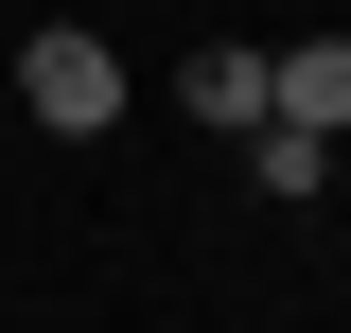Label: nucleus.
Instances as JSON below:
<instances>
[{"label": "nucleus", "instance_id": "nucleus-4", "mask_svg": "<svg viewBox=\"0 0 351 333\" xmlns=\"http://www.w3.org/2000/svg\"><path fill=\"white\" fill-rule=\"evenodd\" d=\"M246 175H263V193H316L334 140H316V123H246Z\"/></svg>", "mask_w": 351, "mask_h": 333}, {"label": "nucleus", "instance_id": "nucleus-1", "mask_svg": "<svg viewBox=\"0 0 351 333\" xmlns=\"http://www.w3.org/2000/svg\"><path fill=\"white\" fill-rule=\"evenodd\" d=\"M18 106H36L53 140H106V123H123V53L53 18V36H18Z\"/></svg>", "mask_w": 351, "mask_h": 333}, {"label": "nucleus", "instance_id": "nucleus-2", "mask_svg": "<svg viewBox=\"0 0 351 333\" xmlns=\"http://www.w3.org/2000/svg\"><path fill=\"white\" fill-rule=\"evenodd\" d=\"M263 123H316V140H351V36L263 53Z\"/></svg>", "mask_w": 351, "mask_h": 333}, {"label": "nucleus", "instance_id": "nucleus-3", "mask_svg": "<svg viewBox=\"0 0 351 333\" xmlns=\"http://www.w3.org/2000/svg\"><path fill=\"white\" fill-rule=\"evenodd\" d=\"M176 106H193V123H228V140H246V123H263V53H246V36H211V53H193V71H176Z\"/></svg>", "mask_w": 351, "mask_h": 333}]
</instances>
